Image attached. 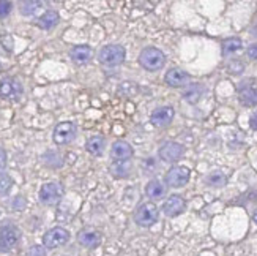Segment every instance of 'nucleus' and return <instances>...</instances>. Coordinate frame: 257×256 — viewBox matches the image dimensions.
Listing matches in <instances>:
<instances>
[{
    "label": "nucleus",
    "instance_id": "f257e3e1",
    "mask_svg": "<svg viewBox=\"0 0 257 256\" xmlns=\"http://www.w3.org/2000/svg\"><path fill=\"white\" fill-rule=\"evenodd\" d=\"M21 240V231L16 225H13L11 221H5L0 226V251L7 253L11 251Z\"/></svg>",
    "mask_w": 257,
    "mask_h": 256
},
{
    "label": "nucleus",
    "instance_id": "f03ea898",
    "mask_svg": "<svg viewBox=\"0 0 257 256\" xmlns=\"http://www.w3.org/2000/svg\"><path fill=\"white\" fill-rule=\"evenodd\" d=\"M139 62L145 70L158 71L164 66L166 57H164L163 51H160L158 48H145L139 54Z\"/></svg>",
    "mask_w": 257,
    "mask_h": 256
},
{
    "label": "nucleus",
    "instance_id": "7ed1b4c3",
    "mask_svg": "<svg viewBox=\"0 0 257 256\" xmlns=\"http://www.w3.org/2000/svg\"><path fill=\"white\" fill-rule=\"evenodd\" d=\"M160 210L153 203H144L138 207L134 214V221L142 228H150L158 221Z\"/></svg>",
    "mask_w": 257,
    "mask_h": 256
},
{
    "label": "nucleus",
    "instance_id": "20e7f679",
    "mask_svg": "<svg viewBox=\"0 0 257 256\" xmlns=\"http://www.w3.org/2000/svg\"><path fill=\"white\" fill-rule=\"evenodd\" d=\"M98 59L106 66H115L125 60V48L120 44H109L98 54Z\"/></svg>",
    "mask_w": 257,
    "mask_h": 256
},
{
    "label": "nucleus",
    "instance_id": "39448f33",
    "mask_svg": "<svg viewBox=\"0 0 257 256\" xmlns=\"http://www.w3.org/2000/svg\"><path fill=\"white\" fill-rule=\"evenodd\" d=\"M63 185L59 182H48L40 190V201L44 206H55L63 198Z\"/></svg>",
    "mask_w": 257,
    "mask_h": 256
},
{
    "label": "nucleus",
    "instance_id": "423d86ee",
    "mask_svg": "<svg viewBox=\"0 0 257 256\" xmlns=\"http://www.w3.org/2000/svg\"><path fill=\"white\" fill-rule=\"evenodd\" d=\"M77 128L73 122H60V124L54 128L52 133V139L57 146H65V144H70L76 138Z\"/></svg>",
    "mask_w": 257,
    "mask_h": 256
},
{
    "label": "nucleus",
    "instance_id": "0eeeda50",
    "mask_svg": "<svg viewBox=\"0 0 257 256\" xmlns=\"http://www.w3.org/2000/svg\"><path fill=\"white\" fill-rule=\"evenodd\" d=\"M68 240H70V232L65 228L57 226V228L49 229L46 234L43 236V245L52 250V248H59V247L65 245Z\"/></svg>",
    "mask_w": 257,
    "mask_h": 256
},
{
    "label": "nucleus",
    "instance_id": "6e6552de",
    "mask_svg": "<svg viewBox=\"0 0 257 256\" xmlns=\"http://www.w3.org/2000/svg\"><path fill=\"white\" fill-rule=\"evenodd\" d=\"M22 92H24L22 84L15 77H4L0 81V97L4 100H15L16 102L22 97Z\"/></svg>",
    "mask_w": 257,
    "mask_h": 256
},
{
    "label": "nucleus",
    "instance_id": "1a4fd4ad",
    "mask_svg": "<svg viewBox=\"0 0 257 256\" xmlns=\"http://www.w3.org/2000/svg\"><path fill=\"white\" fill-rule=\"evenodd\" d=\"M189 169L185 166H174L166 174V182L172 188H182L189 182Z\"/></svg>",
    "mask_w": 257,
    "mask_h": 256
},
{
    "label": "nucleus",
    "instance_id": "9d476101",
    "mask_svg": "<svg viewBox=\"0 0 257 256\" xmlns=\"http://www.w3.org/2000/svg\"><path fill=\"white\" fill-rule=\"evenodd\" d=\"M174 116H175V111L172 106H161V108L153 111L150 120L155 127L164 128L167 125H171V122L174 120Z\"/></svg>",
    "mask_w": 257,
    "mask_h": 256
},
{
    "label": "nucleus",
    "instance_id": "9b49d317",
    "mask_svg": "<svg viewBox=\"0 0 257 256\" xmlns=\"http://www.w3.org/2000/svg\"><path fill=\"white\" fill-rule=\"evenodd\" d=\"M185 149L182 144L178 142H166L164 146L160 149V158L166 163H174L182 158Z\"/></svg>",
    "mask_w": 257,
    "mask_h": 256
},
{
    "label": "nucleus",
    "instance_id": "f8f14e48",
    "mask_svg": "<svg viewBox=\"0 0 257 256\" xmlns=\"http://www.w3.org/2000/svg\"><path fill=\"white\" fill-rule=\"evenodd\" d=\"M185 207H186L185 199L182 196H178V195H172V196H169L164 201L163 212L167 217H177V215H180L183 212Z\"/></svg>",
    "mask_w": 257,
    "mask_h": 256
},
{
    "label": "nucleus",
    "instance_id": "ddd939ff",
    "mask_svg": "<svg viewBox=\"0 0 257 256\" xmlns=\"http://www.w3.org/2000/svg\"><path fill=\"white\" fill-rule=\"evenodd\" d=\"M134 155L133 147L126 141H115L110 149V157L114 158V161H130V158Z\"/></svg>",
    "mask_w": 257,
    "mask_h": 256
},
{
    "label": "nucleus",
    "instance_id": "4468645a",
    "mask_svg": "<svg viewBox=\"0 0 257 256\" xmlns=\"http://www.w3.org/2000/svg\"><path fill=\"white\" fill-rule=\"evenodd\" d=\"M77 242L84 245L85 248H96L99 243H101V234H99L98 231L95 229H82L79 231V234H77Z\"/></svg>",
    "mask_w": 257,
    "mask_h": 256
},
{
    "label": "nucleus",
    "instance_id": "2eb2a0df",
    "mask_svg": "<svg viewBox=\"0 0 257 256\" xmlns=\"http://www.w3.org/2000/svg\"><path fill=\"white\" fill-rule=\"evenodd\" d=\"M164 81L171 87H183V86H188L189 74L186 71H183L182 68H171L166 73Z\"/></svg>",
    "mask_w": 257,
    "mask_h": 256
},
{
    "label": "nucleus",
    "instance_id": "dca6fc26",
    "mask_svg": "<svg viewBox=\"0 0 257 256\" xmlns=\"http://www.w3.org/2000/svg\"><path fill=\"white\" fill-rule=\"evenodd\" d=\"M70 55H71L73 62L84 65L92 59V48L87 46V44H79V46H74L70 51Z\"/></svg>",
    "mask_w": 257,
    "mask_h": 256
},
{
    "label": "nucleus",
    "instance_id": "f3484780",
    "mask_svg": "<svg viewBox=\"0 0 257 256\" xmlns=\"http://www.w3.org/2000/svg\"><path fill=\"white\" fill-rule=\"evenodd\" d=\"M240 102L244 106H255L257 105V87L254 86H243L240 89Z\"/></svg>",
    "mask_w": 257,
    "mask_h": 256
},
{
    "label": "nucleus",
    "instance_id": "a211bd4d",
    "mask_svg": "<svg viewBox=\"0 0 257 256\" xmlns=\"http://www.w3.org/2000/svg\"><path fill=\"white\" fill-rule=\"evenodd\" d=\"M204 94V87L202 84H188L186 89H185V92H183V98L186 100L188 103H197L199 102V98L202 97Z\"/></svg>",
    "mask_w": 257,
    "mask_h": 256
},
{
    "label": "nucleus",
    "instance_id": "6ab92c4d",
    "mask_svg": "<svg viewBox=\"0 0 257 256\" xmlns=\"http://www.w3.org/2000/svg\"><path fill=\"white\" fill-rule=\"evenodd\" d=\"M145 193H147V196L152 199H160L166 195V187L161 181L153 179L147 184V187H145Z\"/></svg>",
    "mask_w": 257,
    "mask_h": 256
},
{
    "label": "nucleus",
    "instance_id": "aec40b11",
    "mask_svg": "<svg viewBox=\"0 0 257 256\" xmlns=\"http://www.w3.org/2000/svg\"><path fill=\"white\" fill-rule=\"evenodd\" d=\"M109 171L117 179H126L131 173V164L130 161H114L109 166Z\"/></svg>",
    "mask_w": 257,
    "mask_h": 256
},
{
    "label": "nucleus",
    "instance_id": "412c9836",
    "mask_svg": "<svg viewBox=\"0 0 257 256\" xmlns=\"http://www.w3.org/2000/svg\"><path fill=\"white\" fill-rule=\"evenodd\" d=\"M87 152L95 155V157H99V155H103L104 152V147H106V139L103 136H93L87 141Z\"/></svg>",
    "mask_w": 257,
    "mask_h": 256
},
{
    "label": "nucleus",
    "instance_id": "4be33fe9",
    "mask_svg": "<svg viewBox=\"0 0 257 256\" xmlns=\"http://www.w3.org/2000/svg\"><path fill=\"white\" fill-rule=\"evenodd\" d=\"M57 22H59V13L54 10H49L38 19V26L44 30H49L57 24Z\"/></svg>",
    "mask_w": 257,
    "mask_h": 256
},
{
    "label": "nucleus",
    "instance_id": "5701e85b",
    "mask_svg": "<svg viewBox=\"0 0 257 256\" xmlns=\"http://www.w3.org/2000/svg\"><path fill=\"white\" fill-rule=\"evenodd\" d=\"M43 163L46 166H51V168H60L63 164L62 161V155L59 152H54V150H49L43 155Z\"/></svg>",
    "mask_w": 257,
    "mask_h": 256
},
{
    "label": "nucleus",
    "instance_id": "b1692460",
    "mask_svg": "<svg viewBox=\"0 0 257 256\" xmlns=\"http://www.w3.org/2000/svg\"><path fill=\"white\" fill-rule=\"evenodd\" d=\"M241 49V40L240 38H227L224 43H222V54L224 55H230L233 52H237Z\"/></svg>",
    "mask_w": 257,
    "mask_h": 256
},
{
    "label": "nucleus",
    "instance_id": "393cba45",
    "mask_svg": "<svg viewBox=\"0 0 257 256\" xmlns=\"http://www.w3.org/2000/svg\"><path fill=\"white\" fill-rule=\"evenodd\" d=\"M41 2H37V0H30V2H21V15L24 16H30L33 13H37V10L41 7Z\"/></svg>",
    "mask_w": 257,
    "mask_h": 256
},
{
    "label": "nucleus",
    "instance_id": "a878e982",
    "mask_svg": "<svg viewBox=\"0 0 257 256\" xmlns=\"http://www.w3.org/2000/svg\"><path fill=\"white\" fill-rule=\"evenodd\" d=\"M227 182V177L219 173V171H215V173H211L208 177H207V184L211 185V187H222Z\"/></svg>",
    "mask_w": 257,
    "mask_h": 256
},
{
    "label": "nucleus",
    "instance_id": "bb28decb",
    "mask_svg": "<svg viewBox=\"0 0 257 256\" xmlns=\"http://www.w3.org/2000/svg\"><path fill=\"white\" fill-rule=\"evenodd\" d=\"M11 187H13V179H11L8 174L0 173V196L8 195Z\"/></svg>",
    "mask_w": 257,
    "mask_h": 256
},
{
    "label": "nucleus",
    "instance_id": "cd10ccee",
    "mask_svg": "<svg viewBox=\"0 0 257 256\" xmlns=\"http://www.w3.org/2000/svg\"><path fill=\"white\" fill-rule=\"evenodd\" d=\"M26 199L24 196H16L13 201H11V209L16 210V212H19V210H24L26 209Z\"/></svg>",
    "mask_w": 257,
    "mask_h": 256
},
{
    "label": "nucleus",
    "instance_id": "c85d7f7f",
    "mask_svg": "<svg viewBox=\"0 0 257 256\" xmlns=\"http://www.w3.org/2000/svg\"><path fill=\"white\" fill-rule=\"evenodd\" d=\"M26 256H46V250H44L41 245H33L29 248Z\"/></svg>",
    "mask_w": 257,
    "mask_h": 256
},
{
    "label": "nucleus",
    "instance_id": "c756f323",
    "mask_svg": "<svg viewBox=\"0 0 257 256\" xmlns=\"http://www.w3.org/2000/svg\"><path fill=\"white\" fill-rule=\"evenodd\" d=\"M11 2H5V0H0V18H5L10 15L11 11Z\"/></svg>",
    "mask_w": 257,
    "mask_h": 256
},
{
    "label": "nucleus",
    "instance_id": "7c9ffc66",
    "mask_svg": "<svg viewBox=\"0 0 257 256\" xmlns=\"http://www.w3.org/2000/svg\"><path fill=\"white\" fill-rule=\"evenodd\" d=\"M5 166H7V152L0 147V173L5 169Z\"/></svg>",
    "mask_w": 257,
    "mask_h": 256
},
{
    "label": "nucleus",
    "instance_id": "2f4dec72",
    "mask_svg": "<svg viewBox=\"0 0 257 256\" xmlns=\"http://www.w3.org/2000/svg\"><path fill=\"white\" fill-rule=\"evenodd\" d=\"M246 54H248L249 59L257 60V44H251V46L248 48V51H246Z\"/></svg>",
    "mask_w": 257,
    "mask_h": 256
},
{
    "label": "nucleus",
    "instance_id": "473e14b6",
    "mask_svg": "<svg viewBox=\"0 0 257 256\" xmlns=\"http://www.w3.org/2000/svg\"><path fill=\"white\" fill-rule=\"evenodd\" d=\"M249 125H251V128H254V130H257V113L249 119Z\"/></svg>",
    "mask_w": 257,
    "mask_h": 256
},
{
    "label": "nucleus",
    "instance_id": "72a5a7b5",
    "mask_svg": "<svg viewBox=\"0 0 257 256\" xmlns=\"http://www.w3.org/2000/svg\"><path fill=\"white\" fill-rule=\"evenodd\" d=\"M252 220H254V223L257 225V209L254 210V214H252Z\"/></svg>",
    "mask_w": 257,
    "mask_h": 256
}]
</instances>
